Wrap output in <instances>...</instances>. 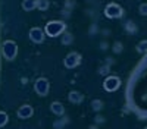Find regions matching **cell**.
Here are the masks:
<instances>
[{
  "label": "cell",
  "instance_id": "15",
  "mask_svg": "<svg viewBox=\"0 0 147 129\" xmlns=\"http://www.w3.org/2000/svg\"><path fill=\"white\" fill-rule=\"evenodd\" d=\"M113 50H115L116 53H121V50H122V44H121V43H115V45H113Z\"/></svg>",
  "mask_w": 147,
  "mask_h": 129
},
{
  "label": "cell",
  "instance_id": "9",
  "mask_svg": "<svg viewBox=\"0 0 147 129\" xmlns=\"http://www.w3.org/2000/svg\"><path fill=\"white\" fill-rule=\"evenodd\" d=\"M137 50H138L140 53H146V51H147V40H143V41L137 45Z\"/></svg>",
  "mask_w": 147,
  "mask_h": 129
},
{
  "label": "cell",
  "instance_id": "13",
  "mask_svg": "<svg viewBox=\"0 0 147 129\" xmlns=\"http://www.w3.org/2000/svg\"><path fill=\"white\" fill-rule=\"evenodd\" d=\"M37 6H38L40 9H46L47 7V0H35Z\"/></svg>",
  "mask_w": 147,
  "mask_h": 129
},
{
  "label": "cell",
  "instance_id": "7",
  "mask_svg": "<svg viewBox=\"0 0 147 129\" xmlns=\"http://www.w3.org/2000/svg\"><path fill=\"white\" fill-rule=\"evenodd\" d=\"M69 100L72 101V103H80L81 100H82V96L80 92H77V91H72L71 94H69Z\"/></svg>",
  "mask_w": 147,
  "mask_h": 129
},
{
  "label": "cell",
  "instance_id": "16",
  "mask_svg": "<svg viewBox=\"0 0 147 129\" xmlns=\"http://www.w3.org/2000/svg\"><path fill=\"white\" fill-rule=\"evenodd\" d=\"M140 13L141 15H147V5H141L140 6Z\"/></svg>",
  "mask_w": 147,
  "mask_h": 129
},
{
  "label": "cell",
  "instance_id": "19",
  "mask_svg": "<svg viewBox=\"0 0 147 129\" xmlns=\"http://www.w3.org/2000/svg\"><path fill=\"white\" fill-rule=\"evenodd\" d=\"M144 129H147V128H144Z\"/></svg>",
  "mask_w": 147,
  "mask_h": 129
},
{
  "label": "cell",
  "instance_id": "5",
  "mask_svg": "<svg viewBox=\"0 0 147 129\" xmlns=\"http://www.w3.org/2000/svg\"><path fill=\"white\" fill-rule=\"evenodd\" d=\"M47 81L46 79H38L37 81V84H35V88H37V92L38 94H47Z\"/></svg>",
  "mask_w": 147,
  "mask_h": 129
},
{
  "label": "cell",
  "instance_id": "17",
  "mask_svg": "<svg viewBox=\"0 0 147 129\" xmlns=\"http://www.w3.org/2000/svg\"><path fill=\"white\" fill-rule=\"evenodd\" d=\"M71 40H72V37H71V35H68V37H65V38H63V43H65V44H69V43H71Z\"/></svg>",
  "mask_w": 147,
  "mask_h": 129
},
{
  "label": "cell",
  "instance_id": "4",
  "mask_svg": "<svg viewBox=\"0 0 147 129\" xmlns=\"http://www.w3.org/2000/svg\"><path fill=\"white\" fill-rule=\"evenodd\" d=\"M80 62H81V56H80L78 53H71V54H68L66 59H65V65H66L68 68H75Z\"/></svg>",
  "mask_w": 147,
  "mask_h": 129
},
{
  "label": "cell",
  "instance_id": "3",
  "mask_svg": "<svg viewBox=\"0 0 147 129\" xmlns=\"http://www.w3.org/2000/svg\"><path fill=\"white\" fill-rule=\"evenodd\" d=\"M119 84H121V81L116 76H109V78L105 79V84L103 85H105V88L107 91H115V90H118Z\"/></svg>",
  "mask_w": 147,
  "mask_h": 129
},
{
  "label": "cell",
  "instance_id": "18",
  "mask_svg": "<svg viewBox=\"0 0 147 129\" xmlns=\"http://www.w3.org/2000/svg\"><path fill=\"white\" fill-rule=\"evenodd\" d=\"M90 129H97V128H90Z\"/></svg>",
  "mask_w": 147,
  "mask_h": 129
},
{
  "label": "cell",
  "instance_id": "8",
  "mask_svg": "<svg viewBox=\"0 0 147 129\" xmlns=\"http://www.w3.org/2000/svg\"><path fill=\"white\" fill-rule=\"evenodd\" d=\"M52 110L56 113V114H63V106L60 103H53L52 104Z\"/></svg>",
  "mask_w": 147,
  "mask_h": 129
},
{
  "label": "cell",
  "instance_id": "1",
  "mask_svg": "<svg viewBox=\"0 0 147 129\" xmlns=\"http://www.w3.org/2000/svg\"><path fill=\"white\" fill-rule=\"evenodd\" d=\"M105 13L107 18H121L122 13H124V10H122V7L116 3H110L106 9H105Z\"/></svg>",
  "mask_w": 147,
  "mask_h": 129
},
{
  "label": "cell",
  "instance_id": "6",
  "mask_svg": "<svg viewBox=\"0 0 147 129\" xmlns=\"http://www.w3.org/2000/svg\"><path fill=\"white\" fill-rule=\"evenodd\" d=\"M31 38H32V40H35L37 43H40V41L43 40V32H41L38 28L32 29V31H31Z\"/></svg>",
  "mask_w": 147,
  "mask_h": 129
},
{
  "label": "cell",
  "instance_id": "10",
  "mask_svg": "<svg viewBox=\"0 0 147 129\" xmlns=\"http://www.w3.org/2000/svg\"><path fill=\"white\" fill-rule=\"evenodd\" d=\"M30 112H31V109H30V107H22V109L19 110V116L27 117V116H30Z\"/></svg>",
  "mask_w": 147,
  "mask_h": 129
},
{
  "label": "cell",
  "instance_id": "2",
  "mask_svg": "<svg viewBox=\"0 0 147 129\" xmlns=\"http://www.w3.org/2000/svg\"><path fill=\"white\" fill-rule=\"evenodd\" d=\"M63 28H65V25H63L62 22H50V23L47 25V34L52 35V37H55V35H57V34L62 32Z\"/></svg>",
  "mask_w": 147,
  "mask_h": 129
},
{
  "label": "cell",
  "instance_id": "12",
  "mask_svg": "<svg viewBox=\"0 0 147 129\" xmlns=\"http://www.w3.org/2000/svg\"><path fill=\"white\" fill-rule=\"evenodd\" d=\"M125 28L128 29V32H134V31L137 29V27H136V23H134V22H128L127 25H125Z\"/></svg>",
  "mask_w": 147,
  "mask_h": 129
},
{
  "label": "cell",
  "instance_id": "11",
  "mask_svg": "<svg viewBox=\"0 0 147 129\" xmlns=\"http://www.w3.org/2000/svg\"><path fill=\"white\" fill-rule=\"evenodd\" d=\"M34 6H37L35 0H27V2L24 3V7H25L27 10H28V9H31V7H34Z\"/></svg>",
  "mask_w": 147,
  "mask_h": 129
},
{
  "label": "cell",
  "instance_id": "14",
  "mask_svg": "<svg viewBox=\"0 0 147 129\" xmlns=\"http://www.w3.org/2000/svg\"><path fill=\"white\" fill-rule=\"evenodd\" d=\"M102 107H103V103H102L100 100H96V101L93 103V109H94V110H100Z\"/></svg>",
  "mask_w": 147,
  "mask_h": 129
}]
</instances>
